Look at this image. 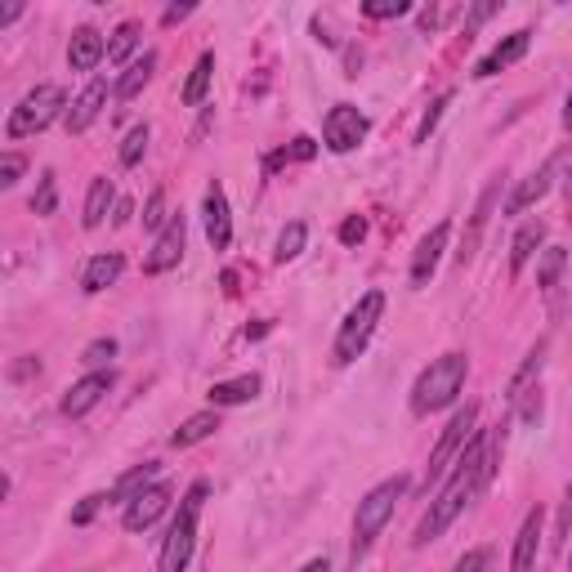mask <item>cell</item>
I'll use <instances>...</instances> for the list:
<instances>
[{
  "label": "cell",
  "instance_id": "cell-1",
  "mask_svg": "<svg viewBox=\"0 0 572 572\" xmlns=\"http://www.w3.org/2000/svg\"><path fill=\"white\" fill-rule=\"evenodd\" d=\"M497 465H501V425L497 429H479V434L470 438V447L456 456L452 474H447V483L438 488V497L429 501L425 519L416 523V537H412L416 546H429V541L443 537V532L456 523V514H461L465 505L492 483Z\"/></svg>",
  "mask_w": 572,
  "mask_h": 572
},
{
  "label": "cell",
  "instance_id": "cell-2",
  "mask_svg": "<svg viewBox=\"0 0 572 572\" xmlns=\"http://www.w3.org/2000/svg\"><path fill=\"white\" fill-rule=\"evenodd\" d=\"M211 497V483L197 479L193 488L184 492L175 510V523H170L166 541H161V555H157V572H184L188 559H193V546H197V519H202V505Z\"/></svg>",
  "mask_w": 572,
  "mask_h": 572
},
{
  "label": "cell",
  "instance_id": "cell-3",
  "mask_svg": "<svg viewBox=\"0 0 572 572\" xmlns=\"http://www.w3.org/2000/svg\"><path fill=\"white\" fill-rule=\"evenodd\" d=\"M465 371H470L465 354L434 358L421 376H416V385H412V412L429 416V412H438V407L456 403V394H461V385H465Z\"/></svg>",
  "mask_w": 572,
  "mask_h": 572
},
{
  "label": "cell",
  "instance_id": "cell-4",
  "mask_svg": "<svg viewBox=\"0 0 572 572\" xmlns=\"http://www.w3.org/2000/svg\"><path fill=\"white\" fill-rule=\"evenodd\" d=\"M54 117H68V94H63V85H54V81L50 85H36V90L23 94V99H18V108L9 112L5 135L9 139H32V135H41Z\"/></svg>",
  "mask_w": 572,
  "mask_h": 572
},
{
  "label": "cell",
  "instance_id": "cell-5",
  "mask_svg": "<svg viewBox=\"0 0 572 572\" xmlns=\"http://www.w3.org/2000/svg\"><path fill=\"white\" fill-rule=\"evenodd\" d=\"M403 492H407V479H403V474H394V479H385L380 488H371L367 497L358 501V514H354V559L371 546V541H376V532L389 523L394 505L403 501Z\"/></svg>",
  "mask_w": 572,
  "mask_h": 572
},
{
  "label": "cell",
  "instance_id": "cell-6",
  "mask_svg": "<svg viewBox=\"0 0 572 572\" xmlns=\"http://www.w3.org/2000/svg\"><path fill=\"white\" fill-rule=\"evenodd\" d=\"M385 318V291H367L354 309L345 313V322H340L336 331V362L345 367V362H354L362 349H367L371 331H376V322Z\"/></svg>",
  "mask_w": 572,
  "mask_h": 572
},
{
  "label": "cell",
  "instance_id": "cell-7",
  "mask_svg": "<svg viewBox=\"0 0 572 572\" xmlns=\"http://www.w3.org/2000/svg\"><path fill=\"white\" fill-rule=\"evenodd\" d=\"M474 434H479V403L456 407L452 421L443 425V438H438V447L429 452V479H443L447 465H456V456L470 447Z\"/></svg>",
  "mask_w": 572,
  "mask_h": 572
},
{
  "label": "cell",
  "instance_id": "cell-8",
  "mask_svg": "<svg viewBox=\"0 0 572 572\" xmlns=\"http://www.w3.org/2000/svg\"><path fill=\"white\" fill-rule=\"evenodd\" d=\"M367 130H371V121L362 117L354 103H336L327 112V121H322V139H327L331 152H354L367 139Z\"/></svg>",
  "mask_w": 572,
  "mask_h": 572
},
{
  "label": "cell",
  "instance_id": "cell-9",
  "mask_svg": "<svg viewBox=\"0 0 572 572\" xmlns=\"http://www.w3.org/2000/svg\"><path fill=\"white\" fill-rule=\"evenodd\" d=\"M112 385H117L112 367H108V371H90V376H81V380H76V385L68 389V394H63L59 412H63V416H72V421H76V416H85L90 407H99V398L108 394Z\"/></svg>",
  "mask_w": 572,
  "mask_h": 572
},
{
  "label": "cell",
  "instance_id": "cell-10",
  "mask_svg": "<svg viewBox=\"0 0 572 572\" xmlns=\"http://www.w3.org/2000/svg\"><path fill=\"white\" fill-rule=\"evenodd\" d=\"M184 242H188V224H184V215H175V219H170V224L157 233V242H152V251H148V260H143V269H148V273L175 269V264L184 260Z\"/></svg>",
  "mask_w": 572,
  "mask_h": 572
},
{
  "label": "cell",
  "instance_id": "cell-11",
  "mask_svg": "<svg viewBox=\"0 0 572 572\" xmlns=\"http://www.w3.org/2000/svg\"><path fill=\"white\" fill-rule=\"evenodd\" d=\"M170 497H175V492H170V483H152L148 492H139V497L126 505V514H121V528H126V532L152 528V523L161 519V510L170 505Z\"/></svg>",
  "mask_w": 572,
  "mask_h": 572
},
{
  "label": "cell",
  "instance_id": "cell-12",
  "mask_svg": "<svg viewBox=\"0 0 572 572\" xmlns=\"http://www.w3.org/2000/svg\"><path fill=\"white\" fill-rule=\"evenodd\" d=\"M103 103H108V81H103V76H94V81L85 85V90L72 99L68 117H63V126H68V135H81V130H90L94 121H99Z\"/></svg>",
  "mask_w": 572,
  "mask_h": 572
},
{
  "label": "cell",
  "instance_id": "cell-13",
  "mask_svg": "<svg viewBox=\"0 0 572 572\" xmlns=\"http://www.w3.org/2000/svg\"><path fill=\"white\" fill-rule=\"evenodd\" d=\"M447 237H452V224H447V219L421 237V246H416V255H412V286H429L438 260H443V251H447Z\"/></svg>",
  "mask_w": 572,
  "mask_h": 572
},
{
  "label": "cell",
  "instance_id": "cell-14",
  "mask_svg": "<svg viewBox=\"0 0 572 572\" xmlns=\"http://www.w3.org/2000/svg\"><path fill=\"white\" fill-rule=\"evenodd\" d=\"M528 45H532V32H510L505 41L492 45V54H483V59L474 63V81H488V76H497L501 68L519 63L523 54H528Z\"/></svg>",
  "mask_w": 572,
  "mask_h": 572
},
{
  "label": "cell",
  "instance_id": "cell-15",
  "mask_svg": "<svg viewBox=\"0 0 572 572\" xmlns=\"http://www.w3.org/2000/svg\"><path fill=\"white\" fill-rule=\"evenodd\" d=\"M202 215H206V242H211L215 251H228V242H233V219H228V197L219 184L206 188Z\"/></svg>",
  "mask_w": 572,
  "mask_h": 572
},
{
  "label": "cell",
  "instance_id": "cell-16",
  "mask_svg": "<svg viewBox=\"0 0 572 572\" xmlns=\"http://www.w3.org/2000/svg\"><path fill=\"white\" fill-rule=\"evenodd\" d=\"M103 54H108V41H103L94 27H76L72 41H68V63H72V72H94Z\"/></svg>",
  "mask_w": 572,
  "mask_h": 572
},
{
  "label": "cell",
  "instance_id": "cell-17",
  "mask_svg": "<svg viewBox=\"0 0 572 572\" xmlns=\"http://www.w3.org/2000/svg\"><path fill=\"white\" fill-rule=\"evenodd\" d=\"M564 273H568V251L564 246H550L537 264V278H541V295H546L550 309H559V291H564Z\"/></svg>",
  "mask_w": 572,
  "mask_h": 572
},
{
  "label": "cell",
  "instance_id": "cell-18",
  "mask_svg": "<svg viewBox=\"0 0 572 572\" xmlns=\"http://www.w3.org/2000/svg\"><path fill=\"white\" fill-rule=\"evenodd\" d=\"M537 546H541V510H528L519 537H514V555H510V572H532L537 564Z\"/></svg>",
  "mask_w": 572,
  "mask_h": 572
},
{
  "label": "cell",
  "instance_id": "cell-19",
  "mask_svg": "<svg viewBox=\"0 0 572 572\" xmlns=\"http://www.w3.org/2000/svg\"><path fill=\"white\" fill-rule=\"evenodd\" d=\"M121 269H126V260H121L117 251H108V255H94V260L85 264V273H81V291H85V295H99V291H108V286L121 278Z\"/></svg>",
  "mask_w": 572,
  "mask_h": 572
},
{
  "label": "cell",
  "instance_id": "cell-20",
  "mask_svg": "<svg viewBox=\"0 0 572 572\" xmlns=\"http://www.w3.org/2000/svg\"><path fill=\"white\" fill-rule=\"evenodd\" d=\"M255 394H260V376H255V371H246V376H237V380H219V385H211V407L251 403Z\"/></svg>",
  "mask_w": 572,
  "mask_h": 572
},
{
  "label": "cell",
  "instance_id": "cell-21",
  "mask_svg": "<svg viewBox=\"0 0 572 572\" xmlns=\"http://www.w3.org/2000/svg\"><path fill=\"white\" fill-rule=\"evenodd\" d=\"M541 242H546V224H541V219H528V224L514 233V242H510V273H523V264L537 255Z\"/></svg>",
  "mask_w": 572,
  "mask_h": 572
},
{
  "label": "cell",
  "instance_id": "cell-22",
  "mask_svg": "<svg viewBox=\"0 0 572 572\" xmlns=\"http://www.w3.org/2000/svg\"><path fill=\"white\" fill-rule=\"evenodd\" d=\"M108 211H117V188H112V179H94L90 184V197H85V215L81 224L85 228H99Z\"/></svg>",
  "mask_w": 572,
  "mask_h": 572
},
{
  "label": "cell",
  "instance_id": "cell-23",
  "mask_svg": "<svg viewBox=\"0 0 572 572\" xmlns=\"http://www.w3.org/2000/svg\"><path fill=\"white\" fill-rule=\"evenodd\" d=\"M157 474H161V465H157V461H143L139 470L121 474V479H117V488L108 492V501H126V505H130V501L139 497V492H148L152 483H157Z\"/></svg>",
  "mask_w": 572,
  "mask_h": 572
},
{
  "label": "cell",
  "instance_id": "cell-24",
  "mask_svg": "<svg viewBox=\"0 0 572 572\" xmlns=\"http://www.w3.org/2000/svg\"><path fill=\"white\" fill-rule=\"evenodd\" d=\"M152 72H157V50H143L139 59L126 68V76L117 81V99H121V103H130V99H135V94L143 90V85L152 81Z\"/></svg>",
  "mask_w": 572,
  "mask_h": 572
},
{
  "label": "cell",
  "instance_id": "cell-25",
  "mask_svg": "<svg viewBox=\"0 0 572 572\" xmlns=\"http://www.w3.org/2000/svg\"><path fill=\"white\" fill-rule=\"evenodd\" d=\"M550 179H555V161H546V166H541V170H532V175L523 179V184H519V193L510 197V211L519 215V211H528L532 202H541V197L550 193Z\"/></svg>",
  "mask_w": 572,
  "mask_h": 572
},
{
  "label": "cell",
  "instance_id": "cell-26",
  "mask_svg": "<svg viewBox=\"0 0 572 572\" xmlns=\"http://www.w3.org/2000/svg\"><path fill=\"white\" fill-rule=\"evenodd\" d=\"M215 429H219V412H215V407H211V412H197V416H188L175 434H170V447H197V443H206Z\"/></svg>",
  "mask_w": 572,
  "mask_h": 572
},
{
  "label": "cell",
  "instance_id": "cell-27",
  "mask_svg": "<svg viewBox=\"0 0 572 572\" xmlns=\"http://www.w3.org/2000/svg\"><path fill=\"white\" fill-rule=\"evenodd\" d=\"M546 349H550L546 340H537V345H532V354L523 358V367L514 371V380H510V394H505V398H510V403H519V398L532 389V380L541 376V367H546Z\"/></svg>",
  "mask_w": 572,
  "mask_h": 572
},
{
  "label": "cell",
  "instance_id": "cell-28",
  "mask_svg": "<svg viewBox=\"0 0 572 572\" xmlns=\"http://www.w3.org/2000/svg\"><path fill=\"white\" fill-rule=\"evenodd\" d=\"M492 202H497V188H488L483 193V202H479V211H474L470 219V233H465V242H461V251H456V264H470L474 260V251H479V237H483V228H488V215H492Z\"/></svg>",
  "mask_w": 572,
  "mask_h": 572
},
{
  "label": "cell",
  "instance_id": "cell-29",
  "mask_svg": "<svg viewBox=\"0 0 572 572\" xmlns=\"http://www.w3.org/2000/svg\"><path fill=\"white\" fill-rule=\"evenodd\" d=\"M211 76H215V54L206 50L202 59L193 63V72H188V81H184V103H188V108H197V103H206V90H211Z\"/></svg>",
  "mask_w": 572,
  "mask_h": 572
},
{
  "label": "cell",
  "instance_id": "cell-30",
  "mask_svg": "<svg viewBox=\"0 0 572 572\" xmlns=\"http://www.w3.org/2000/svg\"><path fill=\"white\" fill-rule=\"evenodd\" d=\"M304 242H309V228H304L300 219H295V224H286L282 233H278V246H273V260H278V264H291L295 255L304 251Z\"/></svg>",
  "mask_w": 572,
  "mask_h": 572
},
{
  "label": "cell",
  "instance_id": "cell-31",
  "mask_svg": "<svg viewBox=\"0 0 572 572\" xmlns=\"http://www.w3.org/2000/svg\"><path fill=\"white\" fill-rule=\"evenodd\" d=\"M139 36H143V27H139V23H121L117 32H112V41H108V63H126L130 54H135Z\"/></svg>",
  "mask_w": 572,
  "mask_h": 572
},
{
  "label": "cell",
  "instance_id": "cell-32",
  "mask_svg": "<svg viewBox=\"0 0 572 572\" xmlns=\"http://www.w3.org/2000/svg\"><path fill=\"white\" fill-rule=\"evenodd\" d=\"M148 135H152L148 126H135L126 139H121V166H139L143 152H148Z\"/></svg>",
  "mask_w": 572,
  "mask_h": 572
},
{
  "label": "cell",
  "instance_id": "cell-33",
  "mask_svg": "<svg viewBox=\"0 0 572 572\" xmlns=\"http://www.w3.org/2000/svg\"><path fill=\"white\" fill-rule=\"evenodd\" d=\"M54 206H59V184H54V170H45L41 184H36L32 211H36V215H54Z\"/></svg>",
  "mask_w": 572,
  "mask_h": 572
},
{
  "label": "cell",
  "instance_id": "cell-34",
  "mask_svg": "<svg viewBox=\"0 0 572 572\" xmlns=\"http://www.w3.org/2000/svg\"><path fill=\"white\" fill-rule=\"evenodd\" d=\"M447 103H452V90H447V94H438V99L425 108L421 126H416V143H429V135H434V126H438V121H443V108H447Z\"/></svg>",
  "mask_w": 572,
  "mask_h": 572
},
{
  "label": "cell",
  "instance_id": "cell-35",
  "mask_svg": "<svg viewBox=\"0 0 572 572\" xmlns=\"http://www.w3.org/2000/svg\"><path fill=\"white\" fill-rule=\"evenodd\" d=\"M175 215H166V193H152L148 206H143V228H152V233H161V228L170 224Z\"/></svg>",
  "mask_w": 572,
  "mask_h": 572
},
{
  "label": "cell",
  "instance_id": "cell-36",
  "mask_svg": "<svg viewBox=\"0 0 572 572\" xmlns=\"http://www.w3.org/2000/svg\"><path fill=\"white\" fill-rule=\"evenodd\" d=\"M112 358H117V340H94V345H85V354H81V362L94 371H103V362H112Z\"/></svg>",
  "mask_w": 572,
  "mask_h": 572
},
{
  "label": "cell",
  "instance_id": "cell-37",
  "mask_svg": "<svg viewBox=\"0 0 572 572\" xmlns=\"http://www.w3.org/2000/svg\"><path fill=\"white\" fill-rule=\"evenodd\" d=\"M362 14L367 18H403V14H412V5H407V0H367Z\"/></svg>",
  "mask_w": 572,
  "mask_h": 572
},
{
  "label": "cell",
  "instance_id": "cell-38",
  "mask_svg": "<svg viewBox=\"0 0 572 572\" xmlns=\"http://www.w3.org/2000/svg\"><path fill=\"white\" fill-rule=\"evenodd\" d=\"M103 505H108V492H90V497H81V505L72 510V523H76V528H85V523H90Z\"/></svg>",
  "mask_w": 572,
  "mask_h": 572
},
{
  "label": "cell",
  "instance_id": "cell-39",
  "mask_svg": "<svg viewBox=\"0 0 572 572\" xmlns=\"http://www.w3.org/2000/svg\"><path fill=\"white\" fill-rule=\"evenodd\" d=\"M23 170H27V157H18V152H5V157H0V188H14Z\"/></svg>",
  "mask_w": 572,
  "mask_h": 572
},
{
  "label": "cell",
  "instance_id": "cell-40",
  "mask_svg": "<svg viewBox=\"0 0 572 572\" xmlns=\"http://www.w3.org/2000/svg\"><path fill=\"white\" fill-rule=\"evenodd\" d=\"M362 237H367V219H362V215H349L345 224H340V242H345V246H358Z\"/></svg>",
  "mask_w": 572,
  "mask_h": 572
},
{
  "label": "cell",
  "instance_id": "cell-41",
  "mask_svg": "<svg viewBox=\"0 0 572 572\" xmlns=\"http://www.w3.org/2000/svg\"><path fill=\"white\" fill-rule=\"evenodd\" d=\"M488 564H492V550H470V555L456 559V568H452V572H483Z\"/></svg>",
  "mask_w": 572,
  "mask_h": 572
},
{
  "label": "cell",
  "instance_id": "cell-42",
  "mask_svg": "<svg viewBox=\"0 0 572 572\" xmlns=\"http://www.w3.org/2000/svg\"><path fill=\"white\" fill-rule=\"evenodd\" d=\"M286 157H295V161H313V157H318V143H313L309 135H300V139H291Z\"/></svg>",
  "mask_w": 572,
  "mask_h": 572
},
{
  "label": "cell",
  "instance_id": "cell-43",
  "mask_svg": "<svg viewBox=\"0 0 572 572\" xmlns=\"http://www.w3.org/2000/svg\"><path fill=\"white\" fill-rule=\"evenodd\" d=\"M572 532V483H568V492H564V505H559V528H555V541H564Z\"/></svg>",
  "mask_w": 572,
  "mask_h": 572
},
{
  "label": "cell",
  "instance_id": "cell-44",
  "mask_svg": "<svg viewBox=\"0 0 572 572\" xmlns=\"http://www.w3.org/2000/svg\"><path fill=\"white\" fill-rule=\"evenodd\" d=\"M130 215H135V202H130V197H117V211H112V224H130Z\"/></svg>",
  "mask_w": 572,
  "mask_h": 572
},
{
  "label": "cell",
  "instance_id": "cell-45",
  "mask_svg": "<svg viewBox=\"0 0 572 572\" xmlns=\"http://www.w3.org/2000/svg\"><path fill=\"white\" fill-rule=\"evenodd\" d=\"M188 14H193V5H170L166 14H161V23H166V27H175L179 18H188Z\"/></svg>",
  "mask_w": 572,
  "mask_h": 572
},
{
  "label": "cell",
  "instance_id": "cell-46",
  "mask_svg": "<svg viewBox=\"0 0 572 572\" xmlns=\"http://www.w3.org/2000/svg\"><path fill=\"white\" fill-rule=\"evenodd\" d=\"M18 14H23V5H5V9H0V27H5V23H14Z\"/></svg>",
  "mask_w": 572,
  "mask_h": 572
},
{
  "label": "cell",
  "instance_id": "cell-47",
  "mask_svg": "<svg viewBox=\"0 0 572 572\" xmlns=\"http://www.w3.org/2000/svg\"><path fill=\"white\" fill-rule=\"evenodd\" d=\"M300 572H331V564H327V559H309Z\"/></svg>",
  "mask_w": 572,
  "mask_h": 572
},
{
  "label": "cell",
  "instance_id": "cell-48",
  "mask_svg": "<svg viewBox=\"0 0 572 572\" xmlns=\"http://www.w3.org/2000/svg\"><path fill=\"white\" fill-rule=\"evenodd\" d=\"M564 130L572 135V94H568V103H564Z\"/></svg>",
  "mask_w": 572,
  "mask_h": 572
},
{
  "label": "cell",
  "instance_id": "cell-49",
  "mask_svg": "<svg viewBox=\"0 0 572 572\" xmlns=\"http://www.w3.org/2000/svg\"><path fill=\"white\" fill-rule=\"evenodd\" d=\"M568 568H572V546H568Z\"/></svg>",
  "mask_w": 572,
  "mask_h": 572
}]
</instances>
